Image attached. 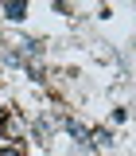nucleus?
<instances>
[{
  "label": "nucleus",
  "instance_id": "obj_1",
  "mask_svg": "<svg viewBox=\"0 0 136 156\" xmlns=\"http://www.w3.org/2000/svg\"><path fill=\"white\" fill-rule=\"evenodd\" d=\"M4 12H8V16H12V20H19V16H23V4H8Z\"/></svg>",
  "mask_w": 136,
  "mask_h": 156
},
{
  "label": "nucleus",
  "instance_id": "obj_2",
  "mask_svg": "<svg viewBox=\"0 0 136 156\" xmlns=\"http://www.w3.org/2000/svg\"><path fill=\"white\" fill-rule=\"evenodd\" d=\"M0 156H19V152H16V148H4V152H0Z\"/></svg>",
  "mask_w": 136,
  "mask_h": 156
}]
</instances>
